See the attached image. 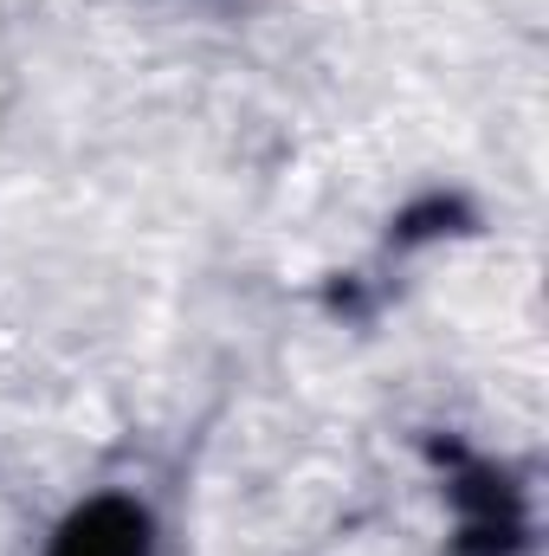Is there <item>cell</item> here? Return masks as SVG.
Listing matches in <instances>:
<instances>
[{
  "label": "cell",
  "mask_w": 549,
  "mask_h": 556,
  "mask_svg": "<svg viewBox=\"0 0 549 556\" xmlns=\"http://www.w3.org/2000/svg\"><path fill=\"white\" fill-rule=\"evenodd\" d=\"M52 556H149V518L124 498H98L59 531Z\"/></svg>",
  "instance_id": "1"
}]
</instances>
